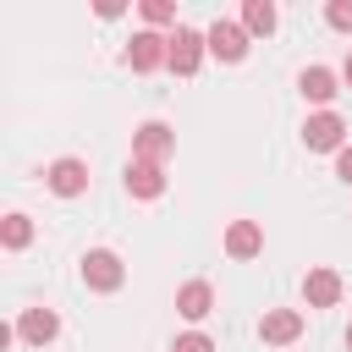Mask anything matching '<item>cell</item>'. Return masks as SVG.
Segmentation results:
<instances>
[{"instance_id":"obj_8","label":"cell","mask_w":352,"mask_h":352,"mask_svg":"<svg viewBox=\"0 0 352 352\" xmlns=\"http://www.w3.org/2000/svg\"><path fill=\"white\" fill-rule=\"evenodd\" d=\"M302 302H308V308H336V302H341V275L324 270V264L308 270V275H302Z\"/></svg>"},{"instance_id":"obj_10","label":"cell","mask_w":352,"mask_h":352,"mask_svg":"<svg viewBox=\"0 0 352 352\" xmlns=\"http://www.w3.org/2000/svg\"><path fill=\"white\" fill-rule=\"evenodd\" d=\"M258 336H264L270 346H292V341L302 336V314H297V308H270V314L258 319Z\"/></svg>"},{"instance_id":"obj_18","label":"cell","mask_w":352,"mask_h":352,"mask_svg":"<svg viewBox=\"0 0 352 352\" xmlns=\"http://www.w3.org/2000/svg\"><path fill=\"white\" fill-rule=\"evenodd\" d=\"M324 22H330L336 33H352V0H330V6H324Z\"/></svg>"},{"instance_id":"obj_1","label":"cell","mask_w":352,"mask_h":352,"mask_svg":"<svg viewBox=\"0 0 352 352\" xmlns=\"http://www.w3.org/2000/svg\"><path fill=\"white\" fill-rule=\"evenodd\" d=\"M302 143H308L314 154H341V148H346V121H341L336 110H319V116L302 121Z\"/></svg>"},{"instance_id":"obj_16","label":"cell","mask_w":352,"mask_h":352,"mask_svg":"<svg viewBox=\"0 0 352 352\" xmlns=\"http://www.w3.org/2000/svg\"><path fill=\"white\" fill-rule=\"evenodd\" d=\"M0 242H6L11 253H16V248H28V242H33V220H28V214H6V226H0Z\"/></svg>"},{"instance_id":"obj_13","label":"cell","mask_w":352,"mask_h":352,"mask_svg":"<svg viewBox=\"0 0 352 352\" xmlns=\"http://www.w3.org/2000/svg\"><path fill=\"white\" fill-rule=\"evenodd\" d=\"M176 314L192 319V324L209 319V314H214V286H209V280H187V286L176 292Z\"/></svg>"},{"instance_id":"obj_9","label":"cell","mask_w":352,"mask_h":352,"mask_svg":"<svg viewBox=\"0 0 352 352\" xmlns=\"http://www.w3.org/2000/svg\"><path fill=\"white\" fill-rule=\"evenodd\" d=\"M16 336H22V341H33V346H50V341L60 336V314H55V308H22Z\"/></svg>"},{"instance_id":"obj_20","label":"cell","mask_w":352,"mask_h":352,"mask_svg":"<svg viewBox=\"0 0 352 352\" xmlns=\"http://www.w3.org/2000/svg\"><path fill=\"white\" fill-rule=\"evenodd\" d=\"M336 176H341V182H346V187H352V143H346V148H341V154H336Z\"/></svg>"},{"instance_id":"obj_21","label":"cell","mask_w":352,"mask_h":352,"mask_svg":"<svg viewBox=\"0 0 352 352\" xmlns=\"http://www.w3.org/2000/svg\"><path fill=\"white\" fill-rule=\"evenodd\" d=\"M341 82H346V88H352V55H346V60H341Z\"/></svg>"},{"instance_id":"obj_2","label":"cell","mask_w":352,"mask_h":352,"mask_svg":"<svg viewBox=\"0 0 352 352\" xmlns=\"http://www.w3.org/2000/svg\"><path fill=\"white\" fill-rule=\"evenodd\" d=\"M121 280H126V264H121L110 248L82 253V286H88V292H121Z\"/></svg>"},{"instance_id":"obj_4","label":"cell","mask_w":352,"mask_h":352,"mask_svg":"<svg viewBox=\"0 0 352 352\" xmlns=\"http://www.w3.org/2000/svg\"><path fill=\"white\" fill-rule=\"evenodd\" d=\"M204 55H209V38H204L198 28H176V33H170V72H176V77H192V72L204 66Z\"/></svg>"},{"instance_id":"obj_11","label":"cell","mask_w":352,"mask_h":352,"mask_svg":"<svg viewBox=\"0 0 352 352\" xmlns=\"http://www.w3.org/2000/svg\"><path fill=\"white\" fill-rule=\"evenodd\" d=\"M226 253L231 258H258L264 253V226L258 220H231L226 226Z\"/></svg>"},{"instance_id":"obj_19","label":"cell","mask_w":352,"mask_h":352,"mask_svg":"<svg viewBox=\"0 0 352 352\" xmlns=\"http://www.w3.org/2000/svg\"><path fill=\"white\" fill-rule=\"evenodd\" d=\"M170 352H214V341H209L204 330H187V336H176V341H170Z\"/></svg>"},{"instance_id":"obj_5","label":"cell","mask_w":352,"mask_h":352,"mask_svg":"<svg viewBox=\"0 0 352 352\" xmlns=\"http://www.w3.org/2000/svg\"><path fill=\"white\" fill-rule=\"evenodd\" d=\"M204 38H209V55L226 60V66H236V60L248 55V28H242V22H226V16H220V22H209Z\"/></svg>"},{"instance_id":"obj_15","label":"cell","mask_w":352,"mask_h":352,"mask_svg":"<svg viewBox=\"0 0 352 352\" xmlns=\"http://www.w3.org/2000/svg\"><path fill=\"white\" fill-rule=\"evenodd\" d=\"M275 22H280V11H275L270 0H248V6H242V28H248V38H253V33H275Z\"/></svg>"},{"instance_id":"obj_17","label":"cell","mask_w":352,"mask_h":352,"mask_svg":"<svg viewBox=\"0 0 352 352\" xmlns=\"http://www.w3.org/2000/svg\"><path fill=\"white\" fill-rule=\"evenodd\" d=\"M143 22H148V28L176 22V6H170V0H143Z\"/></svg>"},{"instance_id":"obj_7","label":"cell","mask_w":352,"mask_h":352,"mask_svg":"<svg viewBox=\"0 0 352 352\" xmlns=\"http://www.w3.org/2000/svg\"><path fill=\"white\" fill-rule=\"evenodd\" d=\"M44 187H50V192H60V198H77V192H88V165H82V160H72V154H66V160H55V165L44 170Z\"/></svg>"},{"instance_id":"obj_12","label":"cell","mask_w":352,"mask_h":352,"mask_svg":"<svg viewBox=\"0 0 352 352\" xmlns=\"http://www.w3.org/2000/svg\"><path fill=\"white\" fill-rule=\"evenodd\" d=\"M126 192H132V198H160V192H165V165L132 160V165H126Z\"/></svg>"},{"instance_id":"obj_6","label":"cell","mask_w":352,"mask_h":352,"mask_svg":"<svg viewBox=\"0 0 352 352\" xmlns=\"http://www.w3.org/2000/svg\"><path fill=\"white\" fill-rule=\"evenodd\" d=\"M170 148H176V132H170L165 121H143V126L132 132V160H154V165H165Z\"/></svg>"},{"instance_id":"obj_14","label":"cell","mask_w":352,"mask_h":352,"mask_svg":"<svg viewBox=\"0 0 352 352\" xmlns=\"http://www.w3.org/2000/svg\"><path fill=\"white\" fill-rule=\"evenodd\" d=\"M297 88H302V99H314V104H330V99L341 94V77H336L330 66H308V72L297 77Z\"/></svg>"},{"instance_id":"obj_3","label":"cell","mask_w":352,"mask_h":352,"mask_svg":"<svg viewBox=\"0 0 352 352\" xmlns=\"http://www.w3.org/2000/svg\"><path fill=\"white\" fill-rule=\"evenodd\" d=\"M126 66H132V72H160V66H170V38L154 33V28L132 33V44H126Z\"/></svg>"},{"instance_id":"obj_22","label":"cell","mask_w":352,"mask_h":352,"mask_svg":"<svg viewBox=\"0 0 352 352\" xmlns=\"http://www.w3.org/2000/svg\"><path fill=\"white\" fill-rule=\"evenodd\" d=\"M346 352H352V324H346Z\"/></svg>"}]
</instances>
